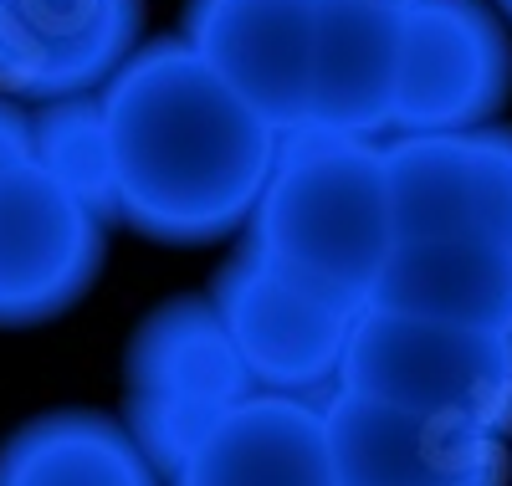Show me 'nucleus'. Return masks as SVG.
I'll use <instances>...</instances> for the list:
<instances>
[{"mask_svg": "<svg viewBox=\"0 0 512 486\" xmlns=\"http://www.w3.org/2000/svg\"><path fill=\"white\" fill-rule=\"evenodd\" d=\"M118 226L159 246L246 236L282 134L210 72L195 47L149 36L103 87Z\"/></svg>", "mask_w": 512, "mask_h": 486, "instance_id": "f257e3e1", "label": "nucleus"}, {"mask_svg": "<svg viewBox=\"0 0 512 486\" xmlns=\"http://www.w3.org/2000/svg\"><path fill=\"white\" fill-rule=\"evenodd\" d=\"M241 241L308 287L369 307L395 251L384 139L338 134L318 123L287 128Z\"/></svg>", "mask_w": 512, "mask_h": 486, "instance_id": "f03ea898", "label": "nucleus"}, {"mask_svg": "<svg viewBox=\"0 0 512 486\" xmlns=\"http://www.w3.org/2000/svg\"><path fill=\"white\" fill-rule=\"evenodd\" d=\"M251 394H262L210 292L159 302L123 348V425L169 476Z\"/></svg>", "mask_w": 512, "mask_h": 486, "instance_id": "7ed1b4c3", "label": "nucleus"}, {"mask_svg": "<svg viewBox=\"0 0 512 486\" xmlns=\"http://www.w3.org/2000/svg\"><path fill=\"white\" fill-rule=\"evenodd\" d=\"M338 389L512 440V333L364 307L338 369Z\"/></svg>", "mask_w": 512, "mask_h": 486, "instance_id": "20e7f679", "label": "nucleus"}, {"mask_svg": "<svg viewBox=\"0 0 512 486\" xmlns=\"http://www.w3.org/2000/svg\"><path fill=\"white\" fill-rule=\"evenodd\" d=\"M210 302L262 394L328 400L338 389V369L364 307L308 287L246 241L210 277Z\"/></svg>", "mask_w": 512, "mask_h": 486, "instance_id": "39448f33", "label": "nucleus"}, {"mask_svg": "<svg viewBox=\"0 0 512 486\" xmlns=\"http://www.w3.org/2000/svg\"><path fill=\"white\" fill-rule=\"evenodd\" d=\"M507 103L512 26L492 0H420L400 16L395 134L487 128Z\"/></svg>", "mask_w": 512, "mask_h": 486, "instance_id": "423d86ee", "label": "nucleus"}, {"mask_svg": "<svg viewBox=\"0 0 512 486\" xmlns=\"http://www.w3.org/2000/svg\"><path fill=\"white\" fill-rule=\"evenodd\" d=\"M108 231L77 190L36 159L0 169V328H36L88 297L108 261Z\"/></svg>", "mask_w": 512, "mask_h": 486, "instance_id": "0eeeda50", "label": "nucleus"}, {"mask_svg": "<svg viewBox=\"0 0 512 486\" xmlns=\"http://www.w3.org/2000/svg\"><path fill=\"white\" fill-rule=\"evenodd\" d=\"M328 0H185L180 36L277 134L313 118Z\"/></svg>", "mask_w": 512, "mask_h": 486, "instance_id": "6e6552de", "label": "nucleus"}, {"mask_svg": "<svg viewBox=\"0 0 512 486\" xmlns=\"http://www.w3.org/2000/svg\"><path fill=\"white\" fill-rule=\"evenodd\" d=\"M144 47V0H0V98L41 108L103 93Z\"/></svg>", "mask_w": 512, "mask_h": 486, "instance_id": "1a4fd4ad", "label": "nucleus"}, {"mask_svg": "<svg viewBox=\"0 0 512 486\" xmlns=\"http://www.w3.org/2000/svg\"><path fill=\"white\" fill-rule=\"evenodd\" d=\"M384 154H390L395 241H512V123L456 128V134H395L384 139Z\"/></svg>", "mask_w": 512, "mask_h": 486, "instance_id": "9d476101", "label": "nucleus"}, {"mask_svg": "<svg viewBox=\"0 0 512 486\" xmlns=\"http://www.w3.org/2000/svg\"><path fill=\"white\" fill-rule=\"evenodd\" d=\"M323 410L344 486H492L512 471V440L477 425L379 405L349 389H333Z\"/></svg>", "mask_w": 512, "mask_h": 486, "instance_id": "9b49d317", "label": "nucleus"}, {"mask_svg": "<svg viewBox=\"0 0 512 486\" xmlns=\"http://www.w3.org/2000/svg\"><path fill=\"white\" fill-rule=\"evenodd\" d=\"M169 486H344L323 400L251 394L169 471Z\"/></svg>", "mask_w": 512, "mask_h": 486, "instance_id": "f8f14e48", "label": "nucleus"}, {"mask_svg": "<svg viewBox=\"0 0 512 486\" xmlns=\"http://www.w3.org/2000/svg\"><path fill=\"white\" fill-rule=\"evenodd\" d=\"M369 307L451 328L512 333V241L502 236H425L395 241Z\"/></svg>", "mask_w": 512, "mask_h": 486, "instance_id": "ddd939ff", "label": "nucleus"}, {"mask_svg": "<svg viewBox=\"0 0 512 486\" xmlns=\"http://www.w3.org/2000/svg\"><path fill=\"white\" fill-rule=\"evenodd\" d=\"M400 16L405 11L364 6V0H328L318 82H313V118L308 123L338 128V134H364V139H390L395 134Z\"/></svg>", "mask_w": 512, "mask_h": 486, "instance_id": "4468645a", "label": "nucleus"}, {"mask_svg": "<svg viewBox=\"0 0 512 486\" xmlns=\"http://www.w3.org/2000/svg\"><path fill=\"white\" fill-rule=\"evenodd\" d=\"M0 486H169L123 420L52 410L0 440Z\"/></svg>", "mask_w": 512, "mask_h": 486, "instance_id": "2eb2a0df", "label": "nucleus"}, {"mask_svg": "<svg viewBox=\"0 0 512 486\" xmlns=\"http://www.w3.org/2000/svg\"><path fill=\"white\" fill-rule=\"evenodd\" d=\"M31 159L118 226L113 149H108V118H103L98 93L31 108Z\"/></svg>", "mask_w": 512, "mask_h": 486, "instance_id": "dca6fc26", "label": "nucleus"}, {"mask_svg": "<svg viewBox=\"0 0 512 486\" xmlns=\"http://www.w3.org/2000/svg\"><path fill=\"white\" fill-rule=\"evenodd\" d=\"M364 6H384V11H410V6H420V0H364Z\"/></svg>", "mask_w": 512, "mask_h": 486, "instance_id": "f3484780", "label": "nucleus"}, {"mask_svg": "<svg viewBox=\"0 0 512 486\" xmlns=\"http://www.w3.org/2000/svg\"><path fill=\"white\" fill-rule=\"evenodd\" d=\"M492 6H497V11L507 16V26H512V0H492Z\"/></svg>", "mask_w": 512, "mask_h": 486, "instance_id": "a211bd4d", "label": "nucleus"}, {"mask_svg": "<svg viewBox=\"0 0 512 486\" xmlns=\"http://www.w3.org/2000/svg\"><path fill=\"white\" fill-rule=\"evenodd\" d=\"M492 486H507V481H492Z\"/></svg>", "mask_w": 512, "mask_h": 486, "instance_id": "6ab92c4d", "label": "nucleus"}]
</instances>
